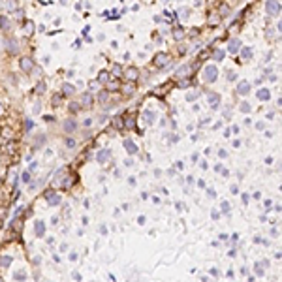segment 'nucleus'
Segmentation results:
<instances>
[{"label":"nucleus","instance_id":"f257e3e1","mask_svg":"<svg viewBox=\"0 0 282 282\" xmlns=\"http://www.w3.org/2000/svg\"><path fill=\"white\" fill-rule=\"evenodd\" d=\"M216 77H218V68H216L215 64L205 66V70H203V79H205L207 83H213V81H216Z\"/></svg>","mask_w":282,"mask_h":282},{"label":"nucleus","instance_id":"f03ea898","mask_svg":"<svg viewBox=\"0 0 282 282\" xmlns=\"http://www.w3.org/2000/svg\"><path fill=\"white\" fill-rule=\"evenodd\" d=\"M124 77H126V79H130V81H135V79L139 77V70H137L135 66H130V68H126V72H124Z\"/></svg>","mask_w":282,"mask_h":282},{"label":"nucleus","instance_id":"7ed1b4c3","mask_svg":"<svg viewBox=\"0 0 282 282\" xmlns=\"http://www.w3.org/2000/svg\"><path fill=\"white\" fill-rule=\"evenodd\" d=\"M19 66H21L23 72H30V70L34 68V62H32V58H28V57H23L21 62H19Z\"/></svg>","mask_w":282,"mask_h":282},{"label":"nucleus","instance_id":"20e7f679","mask_svg":"<svg viewBox=\"0 0 282 282\" xmlns=\"http://www.w3.org/2000/svg\"><path fill=\"white\" fill-rule=\"evenodd\" d=\"M265 8H267V13H269L271 17H275V15L280 13V4H278V2H267Z\"/></svg>","mask_w":282,"mask_h":282},{"label":"nucleus","instance_id":"39448f33","mask_svg":"<svg viewBox=\"0 0 282 282\" xmlns=\"http://www.w3.org/2000/svg\"><path fill=\"white\" fill-rule=\"evenodd\" d=\"M111 158V151H107V149H102V151H98V154H96V162L98 164H104V162H107Z\"/></svg>","mask_w":282,"mask_h":282},{"label":"nucleus","instance_id":"423d86ee","mask_svg":"<svg viewBox=\"0 0 282 282\" xmlns=\"http://www.w3.org/2000/svg\"><path fill=\"white\" fill-rule=\"evenodd\" d=\"M124 149L128 151V154H137V145L134 143L130 137H126V139H124Z\"/></svg>","mask_w":282,"mask_h":282},{"label":"nucleus","instance_id":"0eeeda50","mask_svg":"<svg viewBox=\"0 0 282 282\" xmlns=\"http://www.w3.org/2000/svg\"><path fill=\"white\" fill-rule=\"evenodd\" d=\"M250 92V83L248 81H241L237 85V94H241V96H246V94Z\"/></svg>","mask_w":282,"mask_h":282},{"label":"nucleus","instance_id":"6e6552de","mask_svg":"<svg viewBox=\"0 0 282 282\" xmlns=\"http://www.w3.org/2000/svg\"><path fill=\"white\" fill-rule=\"evenodd\" d=\"M79 105H85V107H90V105H92V92H85V94H83Z\"/></svg>","mask_w":282,"mask_h":282},{"label":"nucleus","instance_id":"1a4fd4ad","mask_svg":"<svg viewBox=\"0 0 282 282\" xmlns=\"http://www.w3.org/2000/svg\"><path fill=\"white\" fill-rule=\"evenodd\" d=\"M239 47H241V41H239L237 38H233V40L229 41V45H228V51H229V53H237Z\"/></svg>","mask_w":282,"mask_h":282},{"label":"nucleus","instance_id":"9d476101","mask_svg":"<svg viewBox=\"0 0 282 282\" xmlns=\"http://www.w3.org/2000/svg\"><path fill=\"white\" fill-rule=\"evenodd\" d=\"M256 96H258V100L265 102V100H269V98H271V92H269L267 88H260V90L256 92Z\"/></svg>","mask_w":282,"mask_h":282},{"label":"nucleus","instance_id":"9b49d317","mask_svg":"<svg viewBox=\"0 0 282 282\" xmlns=\"http://www.w3.org/2000/svg\"><path fill=\"white\" fill-rule=\"evenodd\" d=\"M209 104L213 105L215 109H218V104H220V94H215V92H211V94H209Z\"/></svg>","mask_w":282,"mask_h":282},{"label":"nucleus","instance_id":"f8f14e48","mask_svg":"<svg viewBox=\"0 0 282 282\" xmlns=\"http://www.w3.org/2000/svg\"><path fill=\"white\" fill-rule=\"evenodd\" d=\"M75 128H77V122H75L74 119H68V121H64V132H68V134H70V132H74Z\"/></svg>","mask_w":282,"mask_h":282},{"label":"nucleus","instance_id":"ddd939ff","mask_svg":"<svg viewBox=\"0 0 282 282\" xmlns=\"http://www.w3.org/2000/svg\"><path fill=\"white\" fill-rule=\"evenodd\" d=\"M10 28H11V23H10V19L2 15V17H0V30H6V32H8Z\"/></svg>","mask_w":282,"mask_h":282},{"label":"nucleus","instance_id":"4468645a","mask_svg":"<svg viewBox=\"0 0 282 282\" xmlns=\"http://www.w3.org/2000/svg\"><path fill=\"white\" fill-rule=\"evenodd\" d=\"M47 203H49V205H58L60 198L57 194H53V192H47Z\"/></svg>","mask_w":282,"mask_h":282},{"label":"nucleus","instance_id":"2eb2a0df","mask_svg":"<svg viewBox=\"0 0 282 282\" xmlns=\"http://www.w3.org/2000/svg\"><path fill=\"white\" fill-rule=\"evenodd\" d=\"M109 77H111V74L107 72V70H102V72L98 74V83H107Z\"/></svg>","mask_w":282,"mask_h":282},{"label":"nucleus","instance_id":"dca6fc26","mask_svg":"<svg viewBox=\"0 0 282 282\" xmlns=\"http://www.w3.org/2000/svg\"><path fill=\"white\" fill-rule=\"evenodd\" d=\"M154 60H156L158 66H164V64L168 62V55H166V53H158V55L154 57Z\"/></svg>","mask_w":282,"mask_h":282},{"label":"nucleus","instance_id":"f3484780","mask_svg":"<svg viewBox=\"0 0 282 282\" xmlns=\"http://www.w3.org/2000/svg\"><path fill=\"white\" fill-rule=\"evenodd\" d=\"M75 92V87L70 85V83H64L62 85V94H74Z\"/></svg>","mask_w":282,"mask_h":282},{"label":"nucleus","instance_id":"a211bd4d","mask_svg":"<svg viewBox=\"0 0 282 282\" xmlns=\"http://www.w3.org/2000/svg\"><path fill=\"white\" fill-rule=\"evenodd\" d=\"M224 55H226V53H224L222 49H216V51L213 53V57H215V60H216V62H222V58H224Z\"/></svg>","mask_w":282,"mask_h":282},{"label":"nucleus","instance_id":"6ab92c4d","mask_svg":"<svg viewBox=\"0 0 282 282\" xmlns=\"http://www.w3.org/2000/svg\"><path fill=\"white\" fill-rule=\"evenodd\" d=\"M154 117H156V115H154L152 111H145V121H147V124H152V122H154Z\"/></svg>","mask_w":282,"mask_h":282},{"label":"nucleus","instance_id":"aec40b11","mask_svg":"<svg viewBox=\"0 0 282 282\" xmlns=\"http://www.w3.org/2000/svg\"><path fill=\"white\" fill-rule=\"evenodd\" d=\"M43 143H45V134H40V135H38V139H36V143H34V149L41 147Z\"/></svg>","mask_w":282,"mask_h":282},{"label":"nucleus","instance_id":"412c9836","mask_svg":"<svg viewBox=\"0 0 282 282\" xmlns=\"http://www.w3.org/2000/svg\"><path fill=\"white\" fill-rule=\"evenodd\" d=\"M241 57H243V58H246V60H248V58H252V49H250V47H245V49L241 51Z\"/></svg>","mask_w":282,"mask_h":282},{"label":"nucleus","instance_id":"4be33fe9","mask_svg":"<svg viewBox=\"0 0 282 282\" xmlns=\"http://www.w3.org/2000/svg\"><path fill=\"white\" fill-rule=\"evenodd\" d=\"M36 235H38V237H40V235H43V222H41V220L36 222Z\"/></svg>","mask_w":282,"mask_h":282},{"label":"nucleus","instance_id":"5701e85b","mask_svg":"<svg viewBox=\"0 0 282 282\" xmlns=\"http://www.w3.org/2000/svg\"><path fill=\"white\" fill-rule=\"evenodd\" d=\"M64 145H66L68 149H74V147H75V139H72V137H66V139H64Z\"/></svg>","mask_w":282,"mask_h":282},{"label":"nucleus","instance_id":"b1692460","mask_svg":"<svg viewBox=\"0 0 282 282\" xmlns=\"http://www.w3.org/2000/svg\"><path fill=\"white\" fill-rule=\"evenodd\" d=\"M173 38H175V40H182V38H184L182 28H175V30H173Z\"/></svg>","mask_w":282,"mask_h":282},{"label":"nucleus","instance_id":"393cba45","mask_svg":"<svg viewBox=\"0 0 282 282\" xmlns=\"http://www.w3.org/2000/svg\"><path fill=\"white\" fill-rule=\"evenodd\" d=\"M186 74H190V66H182V68H179V72H177V75L181 77V75H186Z\"/></svg>","mask_w":282,"mask_h":282},{"label":"nucleus","instance_id":"a878e982","mask_svg":"<svg viewBox=\"0 0 282 282\" xmlns=\"http://www.w3.org/2000/svg\"><path fill=\"white\" fill-rule=\"evenodd\" d=\"M32 30H34V23H32V21H27V25H25V32H27V34H32Z\"/></svg>","mask_w":282,"mask_h":282},{"label":"nucleus","instance_id":"bb28decb","mask_svg":"<svg viewBox=\"0 0 282 282\" xmlns=\"http://www.w3.org/2000/svg\"><path fill=\"white\" fill-rule=\"evenodd\" d=\"M43 90H45V83L41 81V83H38V87L34 88V92H36V94H43Z\"/></svg>","mask_w":282,"mask_h":282},{"label":"nucleus","instance_id":"cd10ccee","mask_svg":"<svg viewBox=\"0 0 282 282\" xmlns=\"http://www.w3.org/2000/svg\"><path fill=\"white\" fill-rule=\"evenodd\" d=\"M239 109H241L243 113H250V109H252V107H250V104H246V102H243V104L239 105Z\"/></svg>","mask_w":282,"mask_h":282},{"label":"nucleus","instance_id":"c85d7f7f","mask_svg":"<svg viewBox=\"0 0 282 282\" xmlns=\"http://www.w3.org/2000/svg\"><path fill=\"white\" fill-rule=\"evenodd\" d=\"M10 53H17V40H10Z\"/></svg>","mask_w":282,"mask_h":282},{"label":"nucleus","instance_id":"c756f323","mask_svg":"<svg viewBox=\"0 0 282 282\" xmlns=\"http://www.w3.org/2000/svg\"><path fill=\"white\" fill-rule=\"evenodd\" d=\"M119 87H121V85L117 83V81H111V83H107V90H109V92H111V90H117Z\"/></svg>","mask_w":282,"mask_h":282},{"label":"nucleus","instance_id":"7c9ffc66","mask_svg":"<svg viewBox=\"0 0 282 282\" xmlns=\"http://www.w3.org/2000/svg\"><path fill=\"white\" fill-rule=\"evenodd\" d=\"M8 154H13V151H15V143H13V141H11V143H8L6 145V149H4Z\"/></svg>","mask_w":282,"mask_h":282},{"label":"nucleus","instance_id":"2f4dec72","mask_svg":"<svg viewBox=\"0 0 282 282\" xmlns=\"http://www.w3.org/2000/svg\"><path fill=\"white\" fill-rule=\"evenodd\" d=\"M79 107H81V105H79L77 102H72V104H70V111H72V113H77Z\"/></svg>","mask_w":282,"mask_h":282},{"label":"nucleus","instance_id":"473e14b6","mask_svg":"<svg viewBox=\"0 0 282 282\" xmlns=\"http://www.w3.org/2000/svg\"><path fill=\"white\" fill-rule=\"evenodd\" d=\"M21 179H23V182H30V171H25L21 175Z\"/></svg>","mask_w":282,"mask_h":282},{"label":"nucleus","instance_id":"72a5a7b5","mask_svg":"<svg viewBox=\"0 0 282 282\" xmlns=\"http://www.w3.org/2000/svg\"><path fill=\"white\" fill-rule=\"evenodd\" d=\"M222 211H224V215H229V203L228 201L222 203Z\"/></svg>","mask_w":282,"mask_h":282},{"label":"nucleus","instance_id":"f704fd0d","mask_svg":"<svg viewBox=\"0 0 282 282\" xmlns=\"http://www.w3.org/2000/svg\"><path fill=\"white\" fill-rule=\"evenodd\" d=\"M113 126H115V128H121V126H122V122H121V117H117V119L113 121Z\"/></svg>","mask_w":282,"mask_h":282},{"label":"nucleus","instance_id":"c9c22d12","mask_svg":"<svg viewBox=\"0 0 282 282\" xmlns=\"http://www.w3.org/2000/svg\"><path fill=\"white\" fill-rule=\"evenodd\" d=\"M60 100H62V94H55V96H53V104H55V105H57Z\"/></svg>","mask_w":282,"mask_h":282},{"label":"nucleus","instance_id":"e433bc0d","mask_svg":"<svg viewBox=\"0 0 282 282\" xmlns=\"http://www.w3.org/2000/svg\"><path fill=\"white\" fill-rule=\"evenodd\" d=\"M25 122H27V124H25V128H27V130H32V126H34V122H32L30 119H27Z\"/></svg>","mask_w":282,"mask_h":282},{"label":"nucleus","instance_id":"4c0bfd02","mask_svg":"<svg viewBox=\"0 0 282 282\" xmlns=\"http://www.w3.org/2000/svg\"><path fill=\"white\" fill-rule=\"evenodd\" d=\"M15 278H17V280H23V278H25V273H23V271H17V273H15Z\"/></svg>","mask_w":282,"mask_h":282},{"label":"nucleus","instance_id":"58836bf2","mask_svg":"<svg viewBox=\"0 0 282 282\" xmlns=\"http://www.w3.org/2000/svg\"><path fill=\"white\" fill-rule=\"evenodd\" d=\"M235 77H237L235 72H228V81H235Z\"/></svg>","mask_w":282,"mask_h":282},{"label":"nucleus","instance_id":"ea45409f","mask_svg":"<svg viewBox=\"0 0 282 282\" xmlns=\"http://www.w3.org/2000/svg\"><path fill=\"white\" fill-rule=\"evenodd\" d=\"M43 119H45V122H53V121H55V117H53V115H45Z\"/></svg>","mask_w":282,"mask_h":282},{"label":"nucleus","instance_id":"a19ab883","mask_svg":"<svg viewBox=\"0 0 282 282\" xmlns=\"http://www.w3.org/2000/svg\"><path fill=\"white\" fill-rule=\"evenodd\" d=\"M10 262H11V258H8V256H6V260H2L0 263H2L4 267H8V265H10Z\"/></svg>","mask_w":282,"mask_h":282},{"label":"nucleus","instance_id":"79ce46f5","mask_svg":"<svg viewBox=\"0 0 282 282\" xmlns=\"http://www.w3.org/2000/svg\"><path fill=\"white\" fill-rule=\"evenodd\" d=\"M122 88H124L126 92H132V90H134V85H132V83H128V85H126V87H122Z\"/></svg>","mask_w":282,"mask_h":282},{"label":"nucleus","instance_id":"37998d69","mask_svg":"<svg viewBox=\"0 0 282 282\" xmlns=\"http://www.w3.org/2000/svg\"><path fill=\"white\" fill-rule=\"evenodd\" d=\"M105 100H107V92L104 90V92L100 94V102H105Z\"/></svg>","mask_w":282,"mask_h":282},{"label":"nucleus","instance_id":"c03bdc74","mask_svg":"<svg viewBox=\"0 0 282 282\" xmlns=\"http://www.w3.org/2000/svg\"><path fill=\"white\" fill-rule=\"evenodd\" d=\"M196 98H198V94H188V96H186L188 102H192V100H196Z\"/></svg>","mask_w":282,"mask_h":282},{"label":"nucleus","instance_id":"a18cd8bd","mask_svg":"<svg viewBox=\"0 0 282 282\" xmlns=\"http://www.w3.org/2000/svg\"><path fill=\"white\" fill-rule=\"evenodd\" d=\"M32 111H34V115H38V113H40V104H34V107H32Z\"/></svg>","mask_w":282,"mask_h":282},{"label":"nucleus","instance_id":"49530a36","mask_svg":"<svg viewBox=\"0 0 282 282\" xmlns=\"http://www.w3.org/2000/svg\"><path fill=\"white\" fill-rule=\"evenodd\" d=\"M36 168H38V162H34V164H30V168H28V171H36Z\"/></svg>","mask_w":282,"mask_h":282},{"label":"nucleus","instance_id":"de8ad7c7","mask_svg":"<svg viewBox=\"0 0 282 282\" xmlns=\"http://www.w3.org/2000/svg\"><path fill=\"white\" fill-rule=\"evenodd\" d=\"M113 74H115V75H119V74H121V68H119V66H115V68H113Z\"/></svg>","mask_w":282,"mask_h":282},{"label":"nucleus","instance_id":"09e8293b","mask_svg":"<svg viewBox=\"0 0 282 282\" xmlns=\"http://www.w3.org/2000/svg\"><path fill=\"white\" fill-rule=\"evenodd\" d=\"M256 128H258V130H263V128H265V124H263V122H258V124H256Z\"/></svg>","mask_w":282,"mask_h":282},{"label":"nucleus","instance_id":"8fccbe9b","mask_svg":"<svg viewBox=\"0 0 282 282\" xmlns=\"http://www.w3.org/2000/svg\"><path fill=\"white\" fill-rule=\"evenodd\" d=\"M218 154H220V158H226V156H228V152H226V151H224V149H222V151H220V152H218Z\"/></svg>","mask_w":282,"mask_h":282},{"label":"nucleus","instance_id":"3c124183","mask_svg":"<svg viewBox=\"0 0 282 282\" xmlns=\"http://www.w3.org/2000/svg\"><path fill=\"white\" fill-rule=\"evenodd\" d=\"M128 184H132V186H134V184H135V177H130V179H128Z\"/></svg>","mask_w":282,"mask_h":282}]
</instances>
